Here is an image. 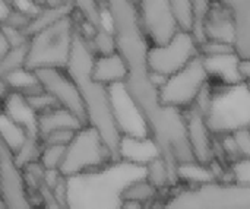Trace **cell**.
Masks as SVG:
<instances>
[{
  "mask_svg": "<svg viewBox=\"0 0 250 209\" xmlns=\"http://www.w3.org/2000/svg\"><path fill=\"white\" fill-rule=\"evenodd\" d=\"M174 188L157 209H250V183L214 180L198 186Z\"/></svg>",
  "mask_w": 250,
  "mask_h": 209,
  "instance_id": "obj_4",
  "label": "cell"
},
{
  "mask_svg": "<svg viewBox=\"0 0 250 209\" xmlns=\"http://www.w3.org/2000/svg\"><path fill=\"white\" fill-rule=\"evenodd\" d=\"M82 126H85L73 113L69 110L57 105L51 110H47L44 113L37 114V130L40 138H45L51 132L60 130V129H72L78 130Z\"/></svg>",
  "mask_w": 250,
  "mask_h": 209,
  "instance_id": "obj_22",
  "label": "cell"
},
{
  "mask_svg": "<svg viewBox=\"0 0 250 209\" xmlns=\"http://www.w3.org/2000/svg\"><path fill=\"white\" fill-rule=\"evenodd\" d=\"M40 195H41V205L40 209H67L64 202H62L54 193L53 190L47 186V185H41L38 189Z\"/></svg>",
  "mask_w": 250,
  "mask_h": 209,
  "instance_id": "obj_34",
  "label": "cell"
},
{
  "mask_svg": "<svg viewBox=\"0 0 250 209\" xmlns=\"http://www.w3.org/2000/svg\"><path fill=\"white\" fill-rule=\"evenodd\" d=\"M12 48V44L6 35V32L0 28V60L6 56V53Z\"/></svg>",
  "mask_w": 250,
  "mask_h": 209,
  "instance_id": "obj_38",
  "label": "cell"
},
{
  "mask_svg": "<svg viewBox=\"0 0 250 209\" xmlns=\"http://www.w3.org/2000/svg\"><path fill=\"white\" fill-rule=\"evenodd\" d=\"M245 85H246V88H248V89L250 91V76H249V78H246V79H245Z\"/></svg>",
  "mask_w": 250,
  "mask_h": 209,
  "instance_id": "obj_41",
  "label": "cell"
},
{
  "mask_svg": "<svg viewBox=\"0 0 250 209\" xmlns=\"http://www.w3.org/2000/svg\"><path fill=\"white\" fill-rule=\"evenodd\" d=\"M214 0H193L192 1V28L190 32L198 44L205 41V22L212 7Z\"/></svg>",
  "mask_w": 250,
  "mask_h": 209,
  "instance_id": "obj_28",
  "label": "cell"
},
{
  "mask_svg": "<svg viewBox=\"0 0 250 209\" xmlns=\"http://www.w3.org/2000/svg\"><path fill=\"white\" fill-rule=\"evenodd\" d=\"M7 4H13L15 0H4ZM31 3H34L38 7H64V6H70V0H28Z\"/></svg>",
  "mask_w": 250,
  "mask_h": 209,
  "instance_id": "obj_37",
  "label": "cell"
},
{
  "mask_svg": "<svg viewBox=\"0 0 250 209\" xmlns=\"http://www.w3.org/2000/svg\"><path fill=\"white\" fill-rule=\"evenodd\" d=\"M76 35V22L72 10L28 37L25 67H66Z\"/></svg>",
  "mask_w": 250,
  "mask_h": 209,
  "instance_id": "obj_5",
  "label": "cell"
},
{
  "mask_svg": "<svg viewBox=\"0 0 250 209\" xmlns=\"http://www.w3.org/2000/svg\"><path fill=\"white\" fill-rule=\"evenodd\" d=\"M223 4L234 19L236 53L242 60L250 59V0H215Z\"/></svg>",
  "mask_w": 250,
  "mask_h": 209,
  "instance_id": "obj_16",
  "label": "cell"
},
{
  "mask_svg": "<svg viewBox=\"0 0 250 209\" xmlns=\"http://www.w3.org/2000/svg\"><path fill=\"white\" fill-rule=\"evenodd\" d=\"M0 209H4L3 208V205H1V201H0Z\"/></svg>",
  "mask_w": 250,
  "mask_h": 209,
  "instance_id": "obj_43",
  "label": "cell"
},
{
  "mask_svg": "<svg viewBox=\"0 0 250 209\" xmlns=\"http://www.w3.org/2000/svg\"><path fill=\"white\" fill-rule=\"evenodd\" d=\"M25 100H26V103L29 104V107H31L37 114L44 113V111H47V110H51V108H54V107L59 105V104L56 103V100H54L48 92H45L44 89H41V91H38V92H35V94H32V95H26Z\"/></svg>",
  "mask_w": 250,
  "mask_h": 209,
  "instance_id": "obj_32",
  "label": "cell"
},
{
  "mask_svg": "<svg viewBox=\"0 0 250 209\" xmlns=\"http://www.w3.org/2000/svg\"><path fill=\"white\" fill-rule=\"evenodd\" d=\"M146 177V168L123 160L107 166L64 177V204L67 209H122L126 188Z\"/></svg>",
  "mask_w": 250,
  "mask_h": 209,
  "instance_id": "obj_3",
  "label": "cell"
},
{
  "mask_svg": "<svg viewBox=\"0 0 250 209\" xmlns=\"http://www.w3.org/2000/svg\"><path fill=\"white\" fill-rule=\"evenodd\" d=\"M28 41L12 45L6 56L0 60V98H4L7 94V81L19 69L25 67L26 63Z\"/></svg>",
  "mask_w": 250,
  "mask_h": 209,
  "instance_id": "obj_23",
  "label": "cell"
},
{
  "mask_svg": "<svg viewBox=\"0 0 250 209\" xmlns=\"http://www.w3.org/2000/svg\"><path fill=\"white\" fill-rule=\"evenodd\" d=\"M103 1L116 38V50L127 66L123 85L141 110L161 155L177 173L179 164L195 161L188 141L185 113L160 101L158 86L154 84L146 59L151 42L141 26L136 4L130 0Z\"/></svg>",
  "mask_w": 250,
  "mask_h": 209,
  "instance_id": "obj_1",
  "label": "cell"
},
{
  "mask_svg": "<svg viewBox=\"0 0 250 209\" xmlns=\"http://www.w3.org/2000/svg\"><path fill=\"white\" fill-rule=\"evenodd\" d=\"M130 1H132V3H135V4H138V1H139V0H130Z\"/></svg>",
  "mask_w": 250,
  "mask_h": 209,
  "instance_id": "obj_42",
  "label": "cell"
},
{
  "mask_svg": "<svg viewBox=\"0 0 250 209\" xmlns=\"http://www.w3.org/2000/svg\"><path fill=\"white\" fill-rule=\"evenodd\" d=\"M64 151H66V146L42 144V149H41L38 161L47 171H54V170L59 171L64 158Z\"/></svg>",
  "mask_w": 250,
  "mask_h": 209,
  "instance_id": "obj_30",
  "label": "cell"
},
{
  "mask_svg": "<svg viewBox=\"0 0 250 209\" xmlns=\"http://www.w3.org/2000/svg\"><path fill=\"white\" fill-rule=\"evenodd\" d=\"M122 209H146V205L136 201H123Z\"/></svg>",
  "mask_w": 250,
  "mask_h": 209,
  "instance_id": "obj_39",
  "label": "cell"
},
{
  "mask_svg": "<svg viewBox=\"0 0 250 209\" xmlns=\"http://www.w3.org/2000/svg\"><path fill=\"white\" fill-rule=\"evenodd\" d=\"M233 136L239 146L240 158L250 161V129H239L233 132Z\"/></svg>",
  "mask_w": 250,
  "mask_h": 209,
  "instance_id": "obj_36",
  "label": "cell"
},
{
  "mask_svg": "<svg viewBox=\"0 0 250 209\" xmlns=\"http://www.w3.org/2000/svg\"><path fill=\"white\" fill-rule=\"evenodd\" d=\"M177 179H179V185H185V186H198L202 183L218 180L209 164H201L198 161H188L179 164Z\"/></svg>",
  "mask_w": 250,
  "mask_h": 209,
  "instance_id": "obj_25",
  "label": "cell"
},
{
  "mask_svg": "<svg viewBox=\"0 0 250 209\" xmlns=\"http://www.w3.org/2000/svg\"><path fill=\"white\" fill-rule=\"evenodd\" d=\"M207 122L214 135L250 129V91L245 82L212 88V101L207 113Z\"/></svg>",
  "mask_w": 250,
  "mask_h": 209,
  "instance_id": "obj_6",
  "label": "cell"
},
{
  "mask_svg": "<svg viewBox=\"0 0 250 209\" xmlns=\"http://www.w3.org/2000/svg\"><path fill=\"white\" fill-rule=\"evenodd\" d=\"M70 7L78 28L88 37L94 31L108 28L104 22L103 12L105 6L103 0H70Z\"/></svg>",
  "mask_w": 250,
  "mask_h": 209,
  "instance_id": "obj_19",
  "label": "cell"
},
{
  "mask_svg": "<svg viewBox=\"0 0 250 209\" xmlns=\"http://www.w3.org/2000/svg\"><path fill=\"white\" fill-rule=\"evenodd\" d=\"M198 54L199 44L192 32L179 29L170 41L164 44H149L146 59L149 70L154 75L168 78L186 66Z\"/></svg>",
  "mask_w": 250,
  "mask_h": 209,
  "instance_id": "obj_9",
  "label": "cell"
},
{
  "mask_svg": "<svg viewBox=\"0 0 250 209\" xmlns=\"http://www.w3.org/2000/svg\"><path fill=\"white\" fill-rule=\"evenodd\" d=\"M88 41L95 54H108L116 51V38L111 31V26L94 31Z\"/></svg>",
  "mask_w": 250,
  "mask_h": 209,
  "instance_id": "obj_29",
  "label": "cell"
},
{
  "mask_svg": "<svg viewBox=\"0 0 250 209\" xmlns=\"http://www.w3.org/2000/svg\"><path fill=\"white\" fill-rule=\"evenodd\" d=\"M136 7L141 26L151 44H164L180 29L170 0H139Z\"/></svg>",
  "mask_w": 250,
  "mask_h": 209,
  "instance_id": "obj_12",
  "label": "cell"
},
{
  "mask_svg": "<svg viewBox=\"0 0 250 209\" xmlns=\"http://www.w3.org/2000/svg\"><path fill=\"white\" fill-rule=\"evenodd\" d=\"M79 130V129H78ZM76 130L72 129H60L56 132H51L50 135H47L45 138H42V144H48V145H62V146H67V144L72 141L73 135Z\"/></svg>",
  "mask_w": 250,
  "mask_h": 209,
  "instance_id": "obj_35",
  "label": "cell"
},
{
  "mask_svg": "<svg viewBox=\"0 0 250 209\" xmlns=\"http://www.w3.org/2000/svg\"><path fill=\"white\" fill-rule=\"evenodd\" d=\"M146 180L158 190H167V189H174L179 186V180L176 173L170 168L168 163L163 155H158L152 161L146 164Z\"/></svg>",
  "mask_w": 250,
  "mask_h": 209,
  "instance_id": "obj_24",
  "label": "cell"
},
{
  "mask_svg": "<svg viewBox=\"0 0 250 209\" xmlns=\"http://www.w3.org/2000/svg\"><path fill=\"white\" fill-rule=\"evenodd\" d=\"M111 103L114 110V117L122 135L130 136H151L148 125L138 108L136 103L132 100L123 84L110 86Z\"/></svg>",
  "mask_w": 250,
  "mask_h": 209,
  "instance_id": "obj_13",
  "label": "cell"
},
{
  "mask_svg": "<svg viewBox=\"0 0 250 209\" xmlns=\"http://www.w3.org/2000/svg\"><path fill=\"white\" fill-rule=\"evenodd\" d=\"M240 72L243 75V78H249L250 76V59L248 60H240Z\"/></svg>",
  "mask_w": 250,
  "mask_h": 209,
  "instance_id": "obj_40",
  "label": "cell"
},
{
  "mask_svg": "<svg viewBox=\"0 0 250 209\" xmlns=\"http://www.w3.org/2000/svg\"><path fill=\"white\" fill-rule=\"evenodd\" d=\"M94 57L95 53L91 48L89 41L76 31L66 70L81 92L86 113V125L95 127L100 132L114 160H119V144L122 132L114 117L110 86L103 85L92 78L91 70Z\"/></svg>",
  "mask_w": 250,
  "mask_h": 209,
  "instance_id": "obj_2",
  "label": "cell"
},
{
  "mask_svg": "<svg viewBox=\"0 0 250 209\" xmlns=\"http://www.w3.org/2000/svg\"><path fill=\"white\" fill-rule=\"evenodd\" d=\"M111 161H114V157L100 132L85 125L75 132L72 141L67 144L59 171L63 177H70L98 170Z\"/></svg>",
  "mask_w": 250,
  "mask_h": 209,
  "instance_id": "obj_7",
  "label": "cell"
},
{
  "mask_svg": "<svg viewBox=\"0 0 250 209\" xmlns=\"http://www.w3.org/2000/svg\"><path fill=\"white\" fill-rule=\"evenodd\" d=\"M32 72L42 89L48 92L60 107L69 110L83 125H86V113L81 92L66 67H38Z\"/></svg>",
  "mask_w": 250,
  "mask_h": 209,
  "instance_id": "obj_11",
  "label": "cell"
},
{
  "mask_svg": "<svg viewBox=\"0 0 250 209\" xmlns=\"http://www.w3.org/2000/svg\"><path fill=\"white\" fill-rule=\"evenodd\" d=\"M209 81H215L217 86H233L245 82L240 72V57L237 53L220 56H202Z\"/></svg>",
  "mask_w": 250,
  "mask_h": 209,
  "instance_id": "obj_15",
  "label": "cell"
},
{
  "mask_svg": "<svg viewBox=\"0 0 250 209\" xmlns=\"http://www.w3.org/2000/svg\"><path fill=\"white\" fill-rule=\"evenodd\" d=\"M236 26L233 15L218 1L214 0L205 22V40L234 44Z\"/></svg>",
  "mask_w": 250,
  "mask_h": 209,
  "instance_id": "obj_20",
  "label": "cell"
},
{
  "mask_svg": "<svg viewBox=\"0 0 250 209\" xmlns=\"http://www.w3.org/2000/svg\"><path fill=\"white\" fill-rule=\"evenodd\" d=\"M0 201L4 209H37L22 167L0 138Z\"/></svg>",
  "mask_w": 250,
  "mask_h": 209,
  "instance_id": "obj_10",
  "label": "cell"
},
{
  "mask_svg": "<svg viewBox=\"0 0 250 209\" xmlns=\"http://www.w3.org/2000/svg\"><path fill=\"white\" fill-rule=\"evenodd\" d=\"M209 84V75L201 54L193 57L186 66L164 79L158 88L160 101L164 105L182 111L190 108L202 91Z\"/></svg>",
  "mask_w": 250,
  "mask_h": 209,
  "instance_id": "obj_8",
  "label": "cell"
},
{
  "mask_svg": "<svg viewBox=\"0 0 250 209\" xmlns=\"http://www.w3.org/2000/svg\"><path fill=\"white\" fill-rule=\"evenodd\" d=\"M180 29L190 31L192 28V1L193 0H170Z\"/></svg>",
  "mask_w": 250,
  "mask_h": 209,
  "instance_id": "obj_31",
  "label": "cell"
},
{
  "mask_svg": "<svg viewBox=\"0 0 250 209\" xmlns=\"http://www.w3.org/2000/svg\"><path fill=\"white\" fill-rule=\"evenodd\" d=\"M158 155H161V151L152 136L122 135L119 144V160L146 167V164Z\"/></svg>",
  "mask_w": 250,
  "mask_h": 209,
  "instance_id": "obj_17",
  "label": "cell"
},
{
  "mask_svg": "<svg viewBox=\"0 0 250 209\" xmlns=\"http://www.w3.org/2000/svg\"><path fill=\"white\" fill-rule=\"evenodd\" d=\"M186 119V133L189 146L192 149L195 161L201 164H209L215 160L214 141L215 135L211 132L207 116L196 107H190L183 111Z\"/></svg>",
  "mask_w": 250,
  "mask_h": 209,
  "instance_id": "obj_14",
  "label": "cell"
},
{
  "mask_svg": "<svg viewBox=\"0 0 250 209\" xmlns=\"http://www.w3.org/2000/svg\"><path fill=\"white\" fill-rule=\"evenodd\" d=\"M92 78L107 86L123 84L127 78V66L125 59L116 50L108 54H95L92 62Z\"/></svg>",
  "mask_w": 250,
  "mask_h": 209,
  "instance_id": "obj_18",
  "label": "cell"
},
{
  "mask_svg": "<svg viewBox=\"0 0 250 209\" xmlns=\"http://www.w3.org/2000/svg\"><path fill=\"white\" fill-rule=\"evenodd\" d=\"M229 53H236L234 44L223 42V41H212V40H205L204 42L199 44L201 56H220V54H229Z\"/></svg>",
  "mask_w": 250,
  "mask_h": 209,
  "instance_id": "obj_33",
  "label": "cell"
},
{
  "mask_svg": "<svg viewBox=\"0 0 250 209\" xmlns=\"http://www.w3.org/2000/svg\"><path fill=\"white\" fill-rule=\"evenodd\" d=\"M4 113L18 125H21L29 135L40 136L37 130V113L29 107L25 97L16 91H7L3 98ZM41 139V138H40Z\"/></svg>",
  "mask_w": 250,
  "mask_h": 209,
  "instance_id": "obj_21",
  "label": "cell"
},
{
  "mask_svg": "<svg viewBox=\"0 0 250 209\" xmlns=\"http://www.w3.org/2000/svg\"><path fill=\"white\" fill-rule=\"evenodd\" d=\"M158 195L160 192L146 180V177H141L126 188L123 193V201H136L144 205H148L154 202L158 198Z\"/></svg>",
  "mask_w": 250,
  "mask_h": 209,
  "instance_id": "obj_27",
  "label": "cell"
},
{
  "mask_svg": "<svg viewBox=\"0 0 250 209\" xmlns=\"http://www.w3.org/2000/svg\"><path fill=\"white\" fill-rule=\"evenodd\" d=\"M31 136H34V135H29L21 125L13 122L6 113L0 114V138L6 142V145L13 152H16L23 145V142ZM37 138H40V136H37Z\"/></svg>",
  "mask_w": 250,
  "mask_h": 209,
  "instance_id": "obj_26",
  "label": "cell"
}]
</instances>
